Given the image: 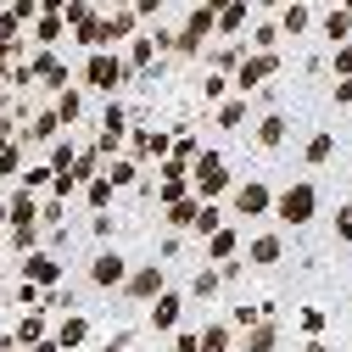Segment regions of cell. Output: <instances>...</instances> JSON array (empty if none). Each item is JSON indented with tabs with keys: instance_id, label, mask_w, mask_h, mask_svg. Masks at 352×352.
Returning a JSON list of instances; mask_svg holds the SVG:
<instances>
[{
	"instance_id": "6da1fadb",
	"label": "cell",
	"mask_w": 352,
	"mask_h": 352,
	"mask_svg": "<svg viewBox=\"0 0 352 352\" xmlns=\"http://www.w3.org/2000/svg\"><path fill=\"white\" fill-rule=\"evenodd\" d=\"M190 190H196V201H218V196H230V168H224V157H218V151H196Z\"/></svg>"
},
{
	"instance_id": "7a4b0ae2",
	"label": "cell",
	"mask_w": 352,
	"mask_h": 352,
	"mask_svg": "<svg viewBox=\"0 0 352 352\" xmlns=\"http://www.w3.org/2000/svg\"><path fill=\"white\" fill-rule=\"evenodd\" d=\"M269 212H280L285 230H302V224H314V212H319V190L314 185H285Z\"/></svg>"
},
{
	"instance_id": "3957f363",
	"label": "cell",
	"mask_w": 352,
	"mask_h": 352,
	"mask_svg": "<svg viewBox=\"0 0 352 352\" xmlns=\"http://www.w3.org/2000/svg\"><path fill=\"white\" fill-rule=\"evenodd\" d=\"M280 73V51H246L241 67H235V84H241V96H252L257 84H269Z\"/></svg>"
},
{
	"instance_id": "277c9868",
	"label": "cell",
	"mask_w": 352,
	"mask_h": 352,
	"mask_svg": "<svg viewBox=\"0 0 352 352\" xmlns=\"http://www.w3.org/2000/svg\"><path fill=\"white\" fill-rule=\"evenodd\" d=\"M168 291V274H162V263H146V269H129V280H123V296L129 302H157Z\"/></svg>"
},
{
	"instance_id": "5b68a950",
	"label": "cell",
	"mask_w": 352,
	"mask_h": 352,
	"mask_svg": "<svg viewBox=\"0 0 352 352\" xmlns=\"http://www.w3.org/2000/svg\"><path fill=\"white\" fill-rule=\"evenodd\" d=\"M84 78H90L96 90H118V84L129 78V62L112 56V51H90V62H84Z\"/></svg>"
},
{
	"instance_id": "8992f818",
	"label": "cell",
	"mask_w": 352,
	"mask_h": 352,
	"mask_svg": "<svg viewBox=\"0 0 352 352\" xmlns=\"http://www.w3.org/2000/svg\"><path fill=\"white\" fill-rule=\"evenodd\" d=\"M230 207H235V218H263V212L274 207V190L263 185V179H246V185L230 190Z\"/></svg>"
},
{
	"instance_id": "52a82bcc",
	"label": "cell",
	"mask_w": 352,
	"mask_h": 352,
	"mask_svg": "<svg viewBox=\"0 0 352 352\" xmlns=\"http://www.w3.org/2000/svg\"><path fill=\"white\" fill-rule=\"evenodd\" d=\"M123 280H129L123 252H96V263H90V285H96V291H118Z\"/></svg>"
},
{
	"instance_id": "ba28073f",
	"label": "cell",
	"mask_w": 352,
	"mask_h": 352,
	"mask_svg": "<svg viewBox=\"0 0 352 352\" xmlns=\"http://www.w3.org/2000/svg\"><path fill=\"white\" fill-rule=\"evenodd\" d=\"M151 307V330L162 336V330H179V319H185V296L179 291H162L157 302H146Z\"/></svg>"
},
{
	"instance_id": "9c48e42d",
	"label": "cell",
	"mask_w": 352,
	"mask_h": 352,
	"mask_svg": "<svg viewBox=\"0 0 352 352\" xmlns=\"http://www.w3.org/2000/svg\"><path fill=\"white\" fill-rule=\"evenodd\" d=\"M207 241V263H235L241 257V230H230V224H218L212 235H201Z\"/></svg>"
},
{
	"instance_id": "30bf717a",
	"label": "cell",
	"mask_w": 352,
	"mask_h": 352,
	"mask_svg": "<svg viewBox=\"0 0 352 352\" xmlns=\"http://www.w3.org/2000/svg\"><path fill=\"white\" fill-rule=\"evenodd\" d=\"M252 140H257L263 151H280V146L291 140V118H285V112H269V118L257 123V135H252Z\"/></svg>"
},
{
	"instance_id": "8fae6325",
	"label": "cell",
	"mask_w": 352,
	"mask_h": 352,
	"mask_svg": "<svg viewBox=\"0 0 352 352\" xmlns=\"http://www.w3.org/2000/svg\"><path fill=\"white\" fill-rule=\"evenodd\" d=\"M246 257L257 263V269H274V263L285 257V241H280L274 230H263V235H252V246H246Z\"/></svg>"
},
{
	"instance_id": "7c38bea8",
	"label": "cell",
	"mask_w": 352,
	"mask_h": 352,
	"mask_svg": "<svg viewBox=\"0 0 352 352\" xmlns=\"http://www.w3.org/2000/svg\"><path fill=\"white\" fill-rule=\"evenodd\" d=\"M280 346V324L274 319H257L246 336H241V352H274Z\"/></svg>"
},
{
	"instance_id": "4fadbf2b",
	"label": "cell",
	"mask_w": 352,
	"mask_h": 352,
	"mask_svg": "<svg viewBox=\"0 0 352 352\" xmlns=\"http://www.w3.org/2000/svg\"><path fill=\"white\" fill-rule=\"evenodd\" d=\"M230 346H235V330L224 319H212V324L196 330V352H230Z\"/></svg>"
},
{
	"instance_id": "5bb4252c",
	"label": "cell",
	"mask_w": 352,
	"mask_h": 352,
	"mask_svg": "<svg viewBox=\"0 0 352 352\" xmlns=\"http://www.w3.org/2000/svg\"><path fill=\"white\" fill-rule=\"evenodd\" d=\"M123 140L135 146V157H151V162L168 157V135H157V129H135V135H123Z\"/></svg>"
},
{
	"instance_id": "9a60e30c",
	"label": "cell",
	"mask_w": 352,
	"mask_h": 352,
	"mask_svg": "<svg viewBox=\"0 0 352 352\" xmlns=\"http://www.w3.org/2000/svg\"><path fill=\"white\" fill-rule=\"evenodd\" d=\"M274 28H285V34H307V28H314V12H307L302 0H285V6H280V23H274Z\"/></svg>"
},
{
	"instance_id": "2e32d148",
	"label": "cell",
	"mask_w": 352,
	"mask_h": 352,
	"mask_svg": "<svg viewBox=\"0 0 352 352\" xmlns=\"http://www.w3.org/2000/svg\"><path fill=\"white\" fill-rule=\"evenodd\" d=\"M84 341H90V319L67 314V319L56 324V346H84Z\"/></svg>"
},
{
	"instance_id": "e0dca14e",
	"label": "cell",
	"mask_w": 352,
	"mask_h": 352,
	"mask_svg": "<svg viewBox=\"0 0 352 352\" xmlns=\"http://www.w3.org/2000/svg\"><path fill=\"white\" fill-rule=\"evenodd\" d=\"M319 28H324V39H330V45H346V39H352V17H346L341 6H330Z\"/></svg>"
},
{
	"instance_id": "ac0fdd59",
	"label": "cell",
	"mask_w": 352,
	"mask_h": 352,
	"mask_svg": "<svg viewBox=\"0 0 352 352\" xmlns=\"http://www.w3.org/2000/svg\"><path fill=\"white\" fill-rule=\"evenodd\" d=\"M302 157L314 162V168H324V162L336 157V135H324V129H319V135H307V146H302Z\"/></svg>"
},
{
	"instance_id": "d6986e66",
	"label": "cell",
	"mask_w": 352,
	"mask_h": 352,
	"mask_svg": "<svg viewBox=\"0 0 352 352\" xmlns=\"http://www.w3.org/2000/svg\"><path fill=\"white\" fill-rule=\"evenodd\" d=\"M84 185H90V190H84V201H90L96 212H107V207L118 201V190H112V179H107V173H96V179H84Z\"/></svg>"
},
{
	"instance_id": "ffe728a7",
	"label": "cell",
	"mask_w": 352,
	"mask_h": 352,
	"mask_svg": "<svg viewBox=\"0 0 352 352\" xmlns=\"http://www.w3.org/2000/svg\"><path fill=\"white\" fill-rule=\"evenodd\" d=\"M56 280H62L56 257H28V285H56Z\"/></svg>"
},
{
	"instance_id": "44dd1931",
	"label": "cell",
	"mask_w": 352,
	"mask_h": 352,
	"mask_svg": "<svg viewBox=\"0 0 352 352\" xmlns=\"http://www.w3.org/2000/svg\"><path fill=\"white\" fill-rule=\"evenodd\" d=\"M101 135H129V107L123 101H107V112H101Z\"/></svg>"
},
{
	"instance_id": "7402d4cb",
	"label": "cell",
	"mask_w": 352,
	"mask_h": 352,
	"mask_svg": "<svg viewBox=\"0 0 352 352\" xmlns=\"http://www.w3.org/2000/svg\"><path fill=\"white\" fill-rule=\"evenodd\" d=\"M196 207H201L196 196H179V201H168V224H173V230H190V224H196Z\"/></svg>"
},
{
	"instance_id": "603a6c76",
	"label": "cell",
	"mask_w": 352,
	"mask_h": 352,
	"mask_svg": "<svg viewBox=\"0 0 352 352\" xmlns=\"http://www.w3.org/2000/svg\"><path fill=\"white\" fill-rule=\"evenodd\" d=\"M218 285H224V274H218V269H201V274L190 280V296H201V302H212V296H218Z\"/></svg>"
},
{
	"instance_id": "cb8c5ba5",
	"label": "cell",
	"mask_w": 352,
	"mask_h": 352,
	"mask_svg": "<svg viewBox=\"0 0 352 352\" xmlns=\"http://www.w3.org/2000/svg\"><path fill=\"white\" fill-rule=\"evenodd\" d=\"M123 62H129V67H157V39H135Z\"/></svg>"
},
{
	"instance_id": "d4e9b609",
	"label": "cell",
	"mask_w": 352,
	"mask_h": 352,
	"mask_svg": "<svg viewBox=\"0 0 352 352\" xmlns=\"http://www.w3.org/2000/svg\"><path fill=\"white\" fill-rule=\"evenodd\" d=\"M218 224H224V212H218V201H201V207H196V224H190V230H196V235H212Z\"/></svg>"
},
{
	"instance_id": "484cf974",
	"label": "cell",
	"mask_w": 352,
	"mask_h": 352,
	"mask_svg": "<svg viewBox=\"0 0 352 352\" xmlns=\"http://www.w3.org/2000/svg\"><path fill=\"white\" fill-rule=\"evenodd\" d=\"M241 123H246V96H235V101L218 107V129H241Z\"/></svg>"
},
{
	"instance_id": "4316f807",
	"label": "cell",
	"mask_w": 352,
	"mask_h": 352,
	"mask_svg": "<svg viewBox=\"0 0 352 352\" xmlns=\"http://www.w3.org/2000/svg\"><path fill=\"white\" fill-rule=\"evenodd\" d=\"M135 173H140V168H135V157H118V162L107 168V179H112V190H123V185H135Z\"/></svg>"
},
{
	"instance_id": "83f0119b",
	"label": "cell",
	"mask_w": 352,
	"mask_h": 352,
	"mask_svg": "<svg viewBox=\"0 0 352 352\" xmlns=\"http://www.w3.org/2000/svg\"><path fill=\"white\" fill-rule=\"evenodd\" d=\"M39 336H45V319H39V314H28V319L17 324V341H23V346H34Z\"/></svg>"
},
{
	"instance_id": "f1b7e54d",
	"label": "cell",
	"mask_w": 352,
	"mask_h": 352,
	"mask_svg": "<svg viewBox=\"0 0 352 352\" xmlns=\"http://www.w3.org/2000/svg\"><path fill=\"white\" fill-rule=\"evenodd\" d=\"M336 241H341V246H352V201H341V207H336Z\"/></svg>"
},
{
	"instance_id": "f546056e",
	"label": "cell",
	"mask_w": 352,
	"mask_h": 352,
	"mask_svg": "<svg viewBox=\"0 0 352 352\" xmlns=\"http://www.w3.org/2000/svg\"><path fill=\"white\" fill-rule=\"evenodd\" d=\"M296 324H302V336H319V330H324V307H302Z\"/></svg>"
},
{
	"instance_id": "4dcf8cb0",
	"label": "cell",
	"mask_w": 352,
	"mask_h": 352,
	"mask_svg": "<svg viewBox=\"0 0 352 352\" xmlns=\"http://www.w3.org/2000/svg\"><path fill=\"white\" fill-rule=\"evenodd\" d=\"M330 67H336V78H352V39L330 51Z\"/></svg>"
},
{
	"instance_id": "1f68e13d",
	"label": "cell",
	"mask_w": 352,
	"mask_h": 352,
	"mask_svg": "<svg viewBox=\"0 0 352 352\" xmlns=\"http://www.w3.org/2000/svg\"><path fill=\"white\" fill-rule=\"evenodd\" d=\"M274 39H280L274 23H257V28H252V45H257V51H274Z\"/></svg>"
},
{
	"instance_id": "d6a6232c",
	"label": "cell",
	"mask_w": 352,
	"mask_h": 352,
	"mask_svg": "<svg viewBox=\"0 0 352 352\" xmlns=\"http://www.w3.org/2000/svg\"><path fill=\"white\" fill-rule=\"evenodd\" d=\"M224 90H230V78H224V73H207V84H201V96H207V101H224Z\"/></svg>"
},
{
	"instance_id": "836d02e7",
	"label": "cell",
	"mask_w": 352,
	"mask_h": 352,
	"mask_svg": "<svg viewBox=\"0 0 352 352\" xmlns=\"http://www.w3.org/2000/svg\"><path fill=\"white\" fill-rule=\"evenodd\" d=\"M78 112H84L78 96H62V101H56V118H78Z\"/></svg>"
},
{
	"instance_id": "e575fe53",
	"label": "cell",
	"mask_w": 352,
	"mask_h": 352,
	"mask_svg": "<svg viewBox=\"0 0 352 352\" xmlns=\"http://www.w3.org/2000/svg\"><path fill=\"white\" fill-rule=\"evenodd\" d=\"M336 107H352V78H336V96H330Z\"/></svg>"
},
{
	"instance_id": "d590c367",
	"label": "cell",
	"mask_w": 352,
	"mask_h": 352,
	"mask_svg": "<svg viewBox=\"0 0 352 352\" xmlns=\"http://www.w3.org/2000/svg\"><path fill=\"white\" fill-rule=\"evenodd\" d=\"M162 6H168V0H135V17H157Z\"/></svg>"
},
{
	"instance_id": "8d00e7d4",
	"label": "cell",
	"mask_w": 352,
	"mask_h": 352,
	"mask_svg": "<svg viewBox=\"0 0 352 352\" xmlns=\"http://www.w3.org/2000/svg\"><path fill=\"white\" fill-rule=\"evenodd\" d=\"M173 352H196V330H179V341H173Z\"/></svg>"
},
{
	"instance_id": "74e56055",
	"label": "cell",
	"mask_w": 352,
	"mask_h": 352,
	"mask_svg": "<svg viewBox=\"0 0 352 352\" xmlns=\"http://www.w3.org/2000/svg\"><path fill=\"white\" fill-rule=\"evenodd\" d=\"M34 352H62V346L56 341H34Z\"/></svg>"
},
{
	"instance_id": "f35d334b",
	"label": "cell",
	"mask_w": 352,
	"mask_h": 352,
	"mask_svg": "<svg viewBox=\"0 0 352 352\" xmlns=\"http://www.w3.org/2000/svg\"><path fill=\"white\" fill-rule=\"evenodd\" d=\"M341 12H346V17H352V0H341Z\"/></svg>"
},
{
	"instance_id": "ab89813d",
	"label": "cell",
	"mask_w": 352,
	"mask_h": 352,
	"mask_svg": "<svg viewBox=\"0 0 352 352\" xmlns=\"http://www.w3.org/2000/svg\"><path fill=\"white\" fill-rule=\"evenodd\" d=\"M101 6H112V0H101ZM118 6H129V0H118Z\"/></svg>"
},
{
	"instance_id": "60d3db41",
	"label": "cell",
	"mask_w": 352,
	"mask_h": 352,
	"mask_svg": "<svg viewBox=\"0 0 352 352\" xmlns=\"http://www.w3.org/2000/svg\"><path fill=\"white\" fill-rule=\"evenodd\" d=\"M0 224H6V207H0Z\"/></svg>"
}]
</instances>
